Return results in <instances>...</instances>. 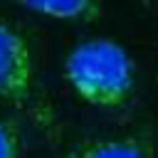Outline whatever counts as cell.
<instances>
[{
    "instance_id": "2",
    "label": "cell",
    "mask_w": 158,
    "mask_h": 158,
    "mask_svg": "<svg viewBox=\"0 0 158 158\" xmlns=\"http://www.w3.org/2000/svg\"><path fill=\"white\" fill-rule=\"evenodd\" d=\"M32 86V59L25 37L0 22V101H25Z\"/></svg>"
},
{
    "instance_id": "1",
    "label": "cell",
    "mask_w": 158,
    "mask_h": 158,
    "mask_svg": "<svg viewBox=\"0 0 158 158\" xmlns=\"http://www.w3.org/2000/svg\"><path fill=\"white\" fill-rule=\"evenodd\" d=\"M64 74L72 89L94 106H121L136 79L128 52L101 37L77 44L64 62Z\"/></svg>"
},
{
    "instance_id": "5",
    "label": "cell",
    "mask_w": 158,
    "mask_h": 158,
    "mask_svg": "<svg viewBox=\"0 0 158 158\" xmlns=\"http://www.w3.org/2000/svg\"><path fill=\"white\" fill-rule=\"evenodd\" d=\"M20 153V133L10 121L0 118V158H17Z\"/></svg>"
},
{
    "instance_id": "3",
    "label": "cell",
    "mask_w": 158,
    "mask_h": 158,
    "mask_svg": "<svg viewBox=\"0 0 158 158\" xmlns=\"http://www.w3.org/2000/svg\"><path fill=\"white\" fill-rule=\"evenodd\" d=\"M62 158H156L153 146L141 136H118V138H96L72 148Z\"/></svg>"
},
{
    "instance_id": "4",
    "label": "cell",
    "mask_w": 158,
    "mask_h": 158,
    "mask_svg": "<svg viewBox=\"0 0 158 158\" xmlns=\"http://www.w3.org/2000/svg\"><path fill=\"white\" fill-rule=\"evenodd\" d=\"M30 12L54 17V20H94L99 15V5L89 0H42V2H25Z\"/></svg>"
}]
</instances>
